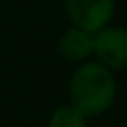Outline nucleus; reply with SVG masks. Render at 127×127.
<instances>
[{
  "instance_id": "1",
  "label": "nucleus",
  "mask_w": 127,
  "mask_h": 127,
  "mask_svg": "<svg viewBox=\"0 0 127 127\" xmlns=\"http://www.w3.org/2000/svg\"><path fill=\"white\" fill-rule=\"evenodd\" d=\"M69 95L83 115H97L109 109L115 97V79L101 64H85L71 75Z\"/></svg>"
},
{
  "instance_id": "4",
  "label": "nucleus",
  "mask_w": 127,
  "mask_h": 127,
  "mask_svg": "<svg viewBox=\"0 0 127 127\" xmlns=\"http://www.w3.org/2000/svg\"><path fill=\"white\" fill-rule=\"evenodd\" d=\"M58 48L67 60H85L93 54V34L81 28H71L60 38Z\"/></svg>"
},
{
  "instance_id": "3",
  "label": "nucleus",
  "mask_w": 127,
  "mask_h": 127,
  "mask_svg": "<svg viewBox=\"0 0 127 127\" xmlns=\"http://www.w3.org/2000/svg\"><path fill=\"white\" fill-rule=\"evenodd\" d=\"M93 52L107 69H127V30L101 28L93 36Z\"/></svg>"
},
{
  "instance_id": "2",
  "label": "nucleus",
  "mask_w": 127,
  "mask_h": 127,
  "mask_svg": "<svg viewBox=\"0 0 127 127\" xmlns=\"http://www.w3.org/2000/svg\"><path fill=\"white\" fill-rule=\"evenodd\" d=\"M65 10L75 28L93 34L109 24L115 0H65Z\"/></svg>"
},
{
  "instance_id": "5",
  "label": "nucleus",
  "mask_w": 127,
  "mask_h": 127,
  "mask_svg": "<svg viewBox=\"0 0 127 127\" xmlns=\"http://www.w3.org/2000/svg\"><path fill=\"white\" fill-rule=\"evenodd\" d=\"M50 127H85V115L77 107H60L52 115Z\"/></svg>"
}]
</instances>
